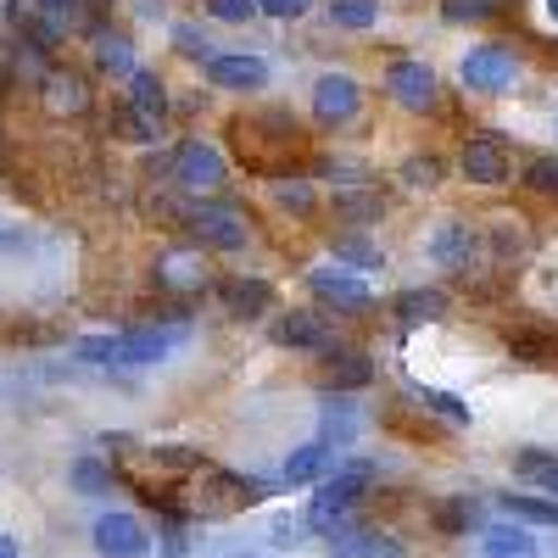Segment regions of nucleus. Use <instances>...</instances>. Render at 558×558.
I'll return each mask as SVG.
<instances>
[{
	"instance_id": "45",
	"label": "nucleus",
	"mask_w": 558,
	"mask_h": 558,
	"mask_svg": "<svg viewBox=\"0 0 558 558\" xmlns=\"http://www.w3.org/2000/svg\"><path fill=\"white\" fill-rule=\"evenodd\" d=\"M39 7H45V12H73L78 0H39Z\"/></svg>"
},
{
	"instance_id": "30",
	"label": "nucleus",
	"mask_w": 558,
	"mask_h": 558,
	"mask_svg": "<svg viewBox=\"0 0 558 558\" xmlns=\"http://www.w3.org/2000/svg\"><path fill=\"white\" fill-rule=\"evenodd\" d=\"M525 191H536V196H558V157H536V162L525 168Z\"/></svg>"
},
{
	"instance_id": "9",
	"label": "nucleus",
	"mask_w": 558,
	"mask_h": 558,
	"mask_svg": "<svg viewBox=\"0 0 558 558\" xmlns=\"http://www.w3.org/2000/svg\"><path fill=\"white\" fill-rule=\"evenodd\" d=\"M458 168H463L470 184H502L508 179V140L502 134H475L470 146H463Z\"/></svg>"
},
{
	"instance_id": "39",
	"label": "nucleus",
	"mask_w": 558,
	"mask_h": 558,
	"mask_svg": "<svg viewBox=\"0 0 558 558\" xmlns=\"http://www.w3.org/2000/svg\"><path fill=\"white\" fill-rule=\"evenodd\" d=\"M78 357H84V363H112V357H118V336H89V341H78Z\"/></svg>"
},
{
	"instance_id": "40",
	"label": "nucleus",
	"mask_w": 558,
	"mask_h": 558,
	"mask_svg": "<svg viewBox=\"0 0 558 558\" xmlns=\"http://www.w3.org/2000/svg\"><path fill=\"white\" fill-rule=\"evenodd\" d=\"M257 12H268V17H279V23H291V17L307 12V0H257Z\"/></svg>"
},
{
	"instance_id": "11",
	"label": "nucleus",
	"mask_w": 558,
	"mask_h": 558,
	"mask_svg": "<svg viewBox=\"0 0 558 558\" xmlns=\"http://www.w3.org/2000/svg\"><path fill=\"white\" fill-rule=\"evenodd\" d=\"M307 291L318 302L341 307V313H363L368 307V286H363V279H352V274H341V268H313L307 274Z\"/></svg>"
},
{
	"instance_id": "2",
	"label": "nucleus",
	"mask_w": 558,
	"mask_h": 558,
	"mask_svg": "<svg viewBox=\"0 0 558 558\" xmlns=\"http://www.w3.org/2000/svg\"><path fill=\"white\" fill-rule=\"evenodd\" d=\"M229 179V168H223V157H218V146H207V140H184V146L173 151V184L179 191H218V184Z\"/></svg>"
},
{
	"instance_id": "32",
	"label": "nucleus",
	"mask_w": 558,
	"mask_h": 558,
	"mask_svg": "<svg viewBox=\"0 0 558 558\" xmlns=\"http://www.w3.org/2000/svg\"><path fill=\"white\" fill-rule=\"evenodd\" d=\"M497 12V0H441V17L447 23H481Z\"/></svg>"
},
{
	"instance_id": "29",
	"label": "nucleus",
	"mask_w": 558,
	"mask_h": 558,
	"mask_svg": "<svg viewBox=\"0 0 558 558\" xmlns=\"http://www.w3.org/2000/svg\"><path fill=\"white\" fill-rule=\"evenodd\" d=\"M73 486H78L84 497H101V492H112V475L101 470V463H89V458H78V463H73Z\"/></svg>"
},
{
	"instance_id": "44",
	"label": "nucleus",
	"mask_w": 558,
	"mask_h": 558,
	"mask_svg": "<svg viewBox=\"0 0 558 558\" xmlns=\"http://www.w3.org/2000/svg\"><path fill=\"white\" fill-rule=\"evenodd\" d=\"M168 558H184V531H168Z\"/></svg>"
},
{
	"instance_id": "22",
	"label": "nucleus",
	"mask_w": 558,
	"mask_h": 558,
	"mask_svg": "<svg viewBox=\"0 0 558 558\" xmlns=\"http://www.w3.org/2000/svg\"><path fill=\"white\" fill-rule=\"evenodd\" d=\"M336 553L341 558H402V542L380 531H352V536H336Z\"/></svg>"
},
{
	"instance_id": "18",
	"label": "nucleus",
	"mask_w": 558,
	"mask_h": 558,
	"mask_svg": "<svg viewBox=\"0 0 558 558\" xmlns=\"http://www.w3.org/2000/svg\"><path fill=\"white\" fill-rule=\"evenodd\" d=\"M129 112H140L146 123H157V129H162L168 96H162V78H157V73H129Z\"/></svg>"
},
{
	"instance_id": "28",
	"label": "nucleus",
	"mask_w": 558,
	"mask_h": 558,
	"mask_svg": "<svg viewBox=\"0 0 558 558\" xmlns=\"http://www.w3.org/2000/svg\"><path fill=\"white\" fill-rule=\"evenodd\" d=\"M162 279H168V286H202L207 263H202V257H168V263H162Z\"/></svg>"
},
{
	"instance_id": "38",
	"label": "nucleus",
	"mask_w": 558,
	"mask_h": 558,
	"mask_svg": "<svg viewBox=\"0 0 558 558\" xmlns=\"http://www.w3.org/2000/svg\"><path fill=\"white\" fill-rule=\"evenodd\" d=\"M514 463H520V475H536V481H547V475L558 470V452H542V447H531V452H520Z\"/></svg>"
},
{
	"instance_id": "5",
	"label": "nucleus",
	"mask_w": 558,
	"mask_h": 558,
	"mask_svg": "<svg viewBox=\"0 0 558 558\" xmlns=\"http://www.w3.org/2000/svg\"><path fill=\"white\" fill-rule=\"evenodd\" d=\"M357 107H363V89H357L352 73H318V84H313V118L324 129L357 118Z\"/></svg>"
},
{
	"instance_id": "35",
	"label": "nucleus",
	"mask_w": 558,
	"mask_h": 558,
	"mask_svg": "<svg viewBox=\"0 0 558 558\" xmlns=\"http://www.w3.org/2000/svg\"><path fill=\"white\" fill-rule=\"evenodd\" d=\"M418 402H425V408H436V413H447L452 425H470V408H463L452 391H425V386H418Z\"/></svg>"
},
{
	"instance_id": "23",
	"label": "nucleus",
	"mask_w": 558,
	"mask_h": 558,
	"mask_svg": "<svg viewBox=\"0 0 558 558\" xmlns=\"http://www.w3.org/2000/svg\"><path fill=\"white\" fill-rule=\"evenodd\" d=\"M397 318L402 324H436V318H447V296L441 291H402L397 296Z\"/></svg>"
},
{
	"instance_id": "26",
	"label": "nucleus",
	"mask_w": 558,
	"mask_h": 558,
	"mask_svg": "<svg viewBox=\"0 0 558 558\" xmlns=\"http://www.w3.org/2000/svg\"><path fill=\"white\" fill-rule=\"evenodd\" d=\"M45 89H51V96H45V101H51V112H84V107H89V89H84V78H73V73H57Z\"/></svg>"
},
{
	"instance_id": "4",
	"label": "nucleus",
	"mask_w": 558,
	"mask_h": 558,
	"mask_svg": "<svg viewBox=\"0 0 558 558\" xmlns=\"http://www.w3.org/2000/svg\"><path fill=\"white\" fill-rule=\"evenodd\" d=\"M184 223L196 229V241L202 246H218V252H241L246 246V218L235 213V207H202V202H191V213H184Z\"/></svg>"
},
{
	"instance_id": "17",
	"label": "nucleus",
	"mask_w": 558,
	"mask_h": 558,
	"mask_svg": "<svg viewBox=\"0 0 558 558\" xmlns=\"http://www.w3.org/2000/svg\"><path fill=\"white\" fill-rule=\"evenodd\" d=\"M330 213H336V223H352V229H368V223H380V213H386V202H380V191H336V202H330Z\"/></svg>"
},
{
	"instance_id": "48",
	"label": "nucleus",
	"mask_w": 558,
	"mask_h": 558,
	"mask_svg": "<svg viewBox=\"0 0 558 558\" xmlns=\"http://www.w3.org/2000/svg\"><path fill=\"white\" fill-rule=\"evenodd\" d=\"M547 17H553V23H558V0H547Z\"/></svg>"
},
{
	"instance_id": "8",
	"label": "nucleus",
	"mask_w": 558,
	"mask_h": 558,
	"mask_svg": "<svg viewBox=\"0 0 558 558\" xmlns=\"http://www.w3.org/2000/svg\"><path fill=\"white\" fill-rule=\"evenodd\" d=\"M96 553L101 558H146L151 553V536L134 514H101L96 520Z\"/></svg>"
},
{
	"instance_id": "3",
	"label": "nucleus",
	"mask_w": 558,
	"mask_h": 558,
	"mask_svg": "<svg viewBox=\"0 0 558 558\" xmlns=\"http://www.w3.org/2000/svg\"><path fill=\"white\" fill-rule=\"evenodd\" d=\"M458 78H463V89H475V96H502V89L514 84V51H508V45H481V51L463 57Z\"/></svg>"
},
{
	"instance_id": "36",
	"label": "nucleus",
	"mask_w": 558,
	"mask_h": 558,
	"mask_svg": "<svg viewBox=\"0 0 558 558\" xmlns=\"http://www.w3.org/2000/svg\"><path fill=\"white\" fill-rule=\"evenodd\" d=\"M520 223H525V218H497V229H492V235H497V252H502V257L525 252V241H531V235H525Z\"/></svg>"
},
{
	"instance_id": "46",
	"label": "nucleus",
	"mask_w": 558,
	"mask_h": 558,
	"mask_svg": "<svg viewBox=\"0 0 558 558\" xmlns=\"http://www.w3.org/2000/svg\"><path fill=\"white\" fill-rule=\"evenodd\" d=\"M0 558H17V542L12 536H0Z\"/></svg>"
},
{
	"instance_id": "24",
	"label": "nucleus",
	"mask_w": 558,
	"mask_h": 558,
	"mask_svg": "<svg viewBox=\"0 0 558 558\" xmlns=\"http://www.w3.org/2000/svg\"><path fill=\"white\" fill-rule=\"evenodd\" d=\"M486 558H536V536L525 525H497L486 531Z\"/></svg>"
},
{
	"instance_id": "31",
	"label": "nucleus",
	"mask_w": 558,
	"mask_h": 558,
	"mask_svg": "<svg viewBox=\"0 0 558 558\" xmlns=\"http://www.w3.org/2000/svg\"><path fill=\"white\" fill-rule=\"evenodd\" d=\"M402 179L413 184V191H430V184H441V157H408Z\"/></svg>"
},
{
	"instance_id": "7",
	"label": "nucleus",
	"mask_w": 558,
	"mask_h": 558,
	"mask_svg": "<svg viewBox=\"0 0 558 558\" xmlns=\"http://www.w3.org/2000/svg\"><path fill=\"white\" fill-rule=\"evenodd\" d=\"M274 341L291 347V352H313V357L336 352V330H330V318H324V313H286L274 324Z\"/></svg>"
},
{
	"instance_id": "13",
	"label": "nucleus",
	"mask_w": 558,
	"mask_h": 558,
	"mask_svg": "<svg viewBox=\"0 0 558 558\" xmlns=\"http://www.w3.org/2000/svg\"><path fill=\"white\" fill-rule=\"evenodd\" d=\"M508 352L531 368H558V330L553 324H520V330H508Z\"/></svg>"
},
{
	"instance_id": "20",
	"label": "nucleus",
	"mask_w": 558,
	"mask_h": 558,
	"mask_svg": "<svg viewBox=\"0 0 558 558\" xmlns=\"http://www.w3.org/2000/svg\"><path fill=\"white\" fill-rule=\"evenodd\" d=\"M324 463H330V441H307L286 458V486H307L324 475Z\"/></svg>"
},
{
	"instance_id": "43",
	"label": "nucleus",
	"mask_w": 558,
	"mask_h": 558,
	"mask_svg": "<svg viewBox=\"0 0 558 558\" xmlns=\"http://www.w3.org/2000/svg\"><path fill=\"white\" fill-rule=\"evenodd\" d=\"M463 520H470V508H458V502H452V508H441V525H447V531H458Z\"/></svg>"
},
{
	"instance_id": "15",
	"label": "nucleus",
	"mask_w": 558,
	"mask_h": 558,
	"mask_svg": "<svg viewBox=\"0 0 558 558\" xmlns=\"http://www.w3.org/2000/svg\"><path fill=\"white\" fill-rule=\"evenodd\" d=\"M207 486L218 492V497H202V508L207 514H235V508H252L257 497H263V486L257 481H246V475H207Z\"/></svg>"
},
{
	"instance_id": "33",
	"label": "nucleus",
	"mask_w": 558,
	"mask_h": 558,
	"mask_svg": "<svg viewBox=\"0 0 558 558\" xmlns=\"http://www.w3.org/2000/svg\"><path fill=\"white\" fill-rule=\"evenodd\" d=\"M96 57H101V68H112V73H134V57H129V39H118V34H101V45H96Z\"/></svg>"
},
{
	"instance_id": "37",
	"label": "nucleus",
	"mask_w": 558,
	"mask_h": 558,
	"mask_svg": "<svg viewBox=\"0 0 558 558\" xmlns=\"http://www.w3.org/2000/svg\"><path fill=\"white\" fill-rule=\"evenodd\" d=\"M207 7V17H218V23H246L252 12H257V0H202Z\"/></svg>"
},
{
	"instance_id": "12",
	"label": "nucleus",
	"mask_w": 558,
	"mask_h": 558,
	"mask_svg": "<svg viewBox=\"0 0 558 558\" xmlns=\"http://www.w3.org/2000/svg\"><path fill=\"white\" fill-rule=\"evenodd\" d=\"M207 78L218 84V89H263L268 84V62L263 57H246V51H235V57H207Z\"/></svg>"
},
{
	"instance_id": "49",
	"label": "nucleus",
	"mask_w": 558,
	"mask_h": 558,
	"mask_svg": "<svg viewBox=\"0 0 558 558\" xmlns=\"http://www.w3.org/2000/svg\"><path fill=\"white\" fill-rule=\"evenodd\" d=\"M246 558H252V553H246Z\"/></svg>"
},
{
	"instance_id": "34",
	"label": "nucleus",
	"mask_w": 558,
	"mask_h": 558,
	"mask_svg": "<svg viewBox=\"0 0 558 558\" xmlns=\"http://www.w3.org/2000/svg\"><path fill=\"white\" fill-rule=\"evenodd\" d=\"M274 196H279V207H291V213H313L307 179H279V184H274Z\"/></svg>"
},
{
	"instance_id": "14",
	"label": "nucleus",
	"mask_w": 558,
	"mask_h": 558,
	"mask_svg": "<svg viewBox=\"0 0 558 558\" xmlns=\"http://www.w3.org/2000/svg\"><path fill=\"white\" fill-rule=\"evenodd\" d=\"M218 302H223V313H235V318H257V313L274 307V291L263 286V279L235 274V279H223V286H218Z\"/></svg>"
},
{
	"instance_id": "1",
	"label": "nucleus",
	"mask_w": 558,
	"mask_h": 558,
	"mask_svg": "<svg viewBox=\"0 0 558 558\" xmlns=\"http://www.w3.org/2000/svg\"><path fill=\"white\" fill-rule=\"evenodd\" d=\"M368 475H375L368 463H347V470H336L330 481L313 492V502H307V525H313V531H336V525L352 514V502L363 497Z\"/></svg>"
},
{
	"instance_id": "10",
	"label": "nucleus",
	"mask_w": 558,
	"mask_h": 558,
	"mask_svg": "<svg viewBox=\"0 0 558 558\" xmlns=\"http://www.w3.org/2000/svg\"><path fill=\"white\" fill-rule=\"evenodd\" d=\"M475 223H463V218H441L436 223V235H430V257L441 263V268H452V274H470V263H475Z\"/></svg>"
},
{
	"instance_id": "16",
	"label": "nucleus",
	"mask_w": 558,
	"mask_h": 558,
	"mask_svg": "<svg viewBox=\"0 0 558 558\" xmlns=\"http://www.w3.org/2000/svg\"><path fill=\"white\" fill-rule=\"evenodd\" d=\"M179 341H184V330H134V336H118V357L112 363H157Z\"/></svg>"
},
{
	"instance_id": "27",
	"label": "nucleus",
	"mask_w": 558,
	"mask_h": 558,
	"mask_svg": "<svg viewBox=\"0 0 558 558\" xmlns=\"http://www.w3.org/2000/svg\"><path fill=\"white\" fill-rule=\"evenodd\" d=\"M336 263H352V268H386L380 246L363 241V235H336Z\"/></svg>"
},
{
	"instance_id": "41",
	"label": "nucleus",
	"mask_w": 558,
	"mask_h": 558,
	"mask_svg": "<svg viewBox=\"0 0 558 558\" xmlns=\"http://www.w3.org/2000/svg\"><path fill=\"white\" fill-rule=\"evenodd\" d=\"M173 39H179V51H184V57H207V39H202L196 28H173Z\"/></svg>"
},
{
	"instance_id": "21",
	"label": "nucleus",
	"mask_w": 558,
	"mask_h": 558,
	"mask_svg": "<svg viewBox=\"0 0 558 558\" xmlns=\"http://www.w3.org/2000/svg\"><path fill=\"white\" fill-rule=\"evenodd\" d=\"M375 380V363H368L363 352H341L330 368H324V386H336V391H357Z\"/></svg>"
},
{
	"instance_id": "19",
	"label": "nucleus",
	"mask_w": 558,
	"mask_h": 558,
	"mask_svg": "<svg viewBox=\"0 0 558 558\" xmlns=\"http://www.w3.org/2000/svg\"><path fill=\"white\" fill-rule=\"evenodd\" d=\"M502 514H514L525 525H558V497H536V492H502Z\"/></svg>"
},
{
	"instance_id": "6",
	"label": "nucleus",
	"mask_w": 558,
	"mask_h": 558,
	"mask_svg": "<svg viewBox=\"0 0 558 558\" xmlns=\"http://www.w3.org/2000/svg\"><path fill=\"white\" fill-rule=\"evenodd\" d=\"M386 89L402 112H430L436 107V73L425 62H391L386 68Z\"/></svg>"
},
{
	"instance_id": "47",
	"label": "nucleus",
	"mask_w": 558,
	"mask_h": 558,
	"mask_svg": "<svg viewBox=\"0 0 558 558\" xmlns=\"http://www.w3.org/2000/svg\"><path fill=\"white\" fill-rule=\"evenodd\" d=\"M542 492H558V470H553V475H547V481H542Z\"/></svg>"
},
{
	"instance_id": "42",
	"label": "nucleus",
	"mask_w": 558,
	"mask_h": 558,
	"mask_svg": "<svg viewBox=\"0 0 558 558\" xmlns=\"http://www.w3.org/2000/svg\"><path fill=\"white\" fill-rule=\"evenodd\" d=\"M274 542H279V547H296V542H302V525H296V520H274Z\"/></svg>"
},
{
	"instance_id": "25",
	"label": "nucleus",
	"mask_w": 558,
	"mask_h": 558,
	"mask_svg": "<svg viewBox=\"0 0 558 558\" xmlns=\"http://www.w3.org/2000/svg\"><path fill=\"white\" fill-rule=\"evenodd\" d=\"M330 17H336L341 28L363 34V28L380 23V0H330Z\"/></svg>"
}]
</instances>
